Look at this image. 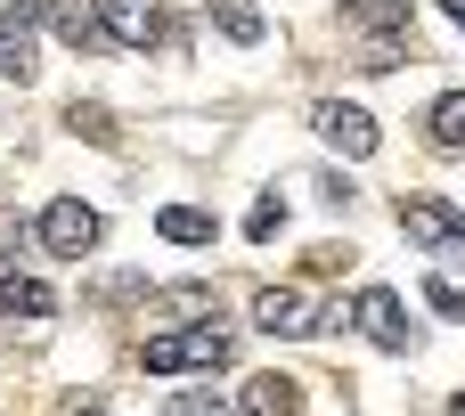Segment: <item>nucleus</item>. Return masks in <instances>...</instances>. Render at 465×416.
<instances>
[{"label": "nucleus", "instance_id": "f257e3e1", "mask_svg": "<svg viewBox=\"0 0 465 416\" xmlns=\"http://www.w3.org/2000/svg\"><path fill=\"white\" fill-rule=\"evenodd\" d=\"M401 229L417 253H433L441 270H465V213L441 196H401Z\"/></svg>", "mask_w": 465, "mask_h": 416}, {"label": "nucleus", "instance_id": "20e7f679", "mask_svg": "<svg viewBox=\"0 0 465 416\" xmlns=\"http://www.w3.org/2000/svg\"><path fill=\"white\" fill-rule=\"evenodd\" d=\"M41 245H49L57 262H82V253L98 245V213H90L82 196H57V204L41 213Z\"/></svg>", "mask_w": 465, "mask_h": 416}, {"label": "nucleus", "instance_id": "6ab92c4d", "mask_svg": "<svg viewBox=\"0 0 465 416\" xmlns=\"http://www.w3.org/2000/svg\"><path fill=\"white\" fill-rule=\"evenodd\" d=\"M172 416H229V409H221L213 392H180V401H172Z\"/></svg>", "mask_w": 465, "mask_h": 416}, {"label": "nucleus", "instance_id": "39448f33", "mask_svg": "<svg viewBox=\"0 0 465 416\" xmlns=\"http://www.w3.org/2000/svg\"><path fill=\"white\" fill-rule=\"evenodd\" d=\"M343 319H360V335H368L376 352H409V319H401V294H392V286H360Z\"/></svg>", "mask_w": 465, "mask_h": 416}, {"label": "nucleus", "instance_id": "4468645a", "mask_svg": "<svg viewBox=\"0 0 465 416\" xmlns=\"http://www.w3.org/2000/svg\"><path fill=\"white\" fill-rule=\"evenodd\" d=\"M343 16H351V25H368V33H401V25L417 16V0H351Z\"/></svg>", "mask_w": 465, "mask_h": 416}, {"label": "nucleus", "instance_id": "6e6552de", "mask_svg": "<svg viewBox=\"0 0 465 416\" xmlns=\"http://www.w3.org/2000/svg\"><path fill=\"white\" fill-rule=\"evenodd\" d=\"M98 33L123 41V49H147V41L163 33V8H155V0H98Z\"/></svg>", "mask_w": 465, "mask_h": 416}, {"label": "nucleus", "instance_id": "f03ea898", "mask_svg": "<svg viewBox=\"0 0 465 416\" xmlns=\"http://www.w3.org/2000/svg\"><path fill=\"white\" fill-rule=\"evenodd\" d=\"M229 352H237V335L229 327H180V335H147V376H180V368H229Z\"/></svg>", "mask_w": 465, "mask_h": 416}, {"label": "nucleus", "instance_id": "aec40b11", "mask_svg": "<svg viewBox=\"0 0 465 416\" xmlns=\"http://www.w3.org/2000/svg\"><path fill=\"white\" fill-rule=\"evenodd\" d=\"M450 16H458V25H465V0H450Z\"/></svg>", "mask_w": 465, "mask_h": 416}, {"label": "nucleus", "instance_id": "7ed1b4c3", "mask_svg": "<svg viewBox=\"0 0 465 416\" xmlns=\"http://www.w3.org/2000/svg\"><path fill=\"white\" fill-rule=\"evenodd\" d=\"M41 16H57V0H16V8H0V74L8 82H33V33H41Z\"/></svg>", "mask_w": 465, "mask_h": 416}, {"label": "nucleus", "instance_id": "f8f14e48", "mask_svg": "<svg viewBox=\"0 0 465 416\" xmlns=\"http://www.w3.org/2000/svg\"><path fill=\"white\" fill-rule=\"evenodd\" d=\"M425 139H433V147H450V155L465 147V90H441V98H433V114H425Z\"/></svg>", "mask_w": 465, "mask_h": 416}, {"label": "nucleus", "instance_id": "dca6fc26", "mask_svg": "<svg viewBox=\"0 0 465 416\" xmlns=\"http://www.w3.org/2000/svg\"><path fill=\"white\" fill-rule=\"evenodd\" d=\"M278 229H286V204H278V196H262V204L245 213V237H253V245H270Z\"/></svg>", "mask_w": 465, "mask_h": 416}, {"label": "nucleus", "instance_id": "423d86ee", "mask_svg": "<svg viewBox=\"0 0 465 416\" xmlns=\"http://www.w3.org/2000/svg\"><path fill=\"white\" fill-rule=\"evenodd\" d=\"M311 123H319V139H327V147H343L351 163H368V155H376V123H368L351 98H319V106H311Z\"/></svg>", "mask_w": 465, "mask_h": 416}, {"label": "nucleus", "instance_id": "9b49d317", "mask_svg": "<svg viewBox=\"0 0 465 416\" xmlns=\"http://www.w3.org/2000/svg\"><path fill=\"white\" fill-rule=\"evenodd\" d=\"M57 311V294L49 286H33V278H8L0 270V327H16V319H49Z\"/></svg>", "mask_w": 465, "mask_h": 416}, {"label": "nucleus", "instance_id": "ddd939ff", "mask_svg": "<svg viewBox=\"0 0 465 416\" xmlns=\"http://www.w3.org/2000/svg\"><path fill=\"white\" fill-rule=\"evenodd\" d=\"M213 25H221V33H229V41H237V49H253V41H262V33H270V25H262V8H253V0H213Z\"/></svg>", "mask_w": 465, "mask_h": 416}, {"label": "nucleus", "instance_id": "9d476101", "mask_svg": "<svg viewBox=\"0 0 465 416\" xmlns=\"http://www.w3.org/2000/svg\"><path fill=\"white\" fill-rule=\"evenodd\" d=\"M155 229H163V245H213V237H221V221H213L204 204H163Z\"/></svg>", "mask_w": 465, "mask_h": 416}, {"label": "nucleus", "instance_id": "a211bd4d", "mask_svg": "<svg viewBox=\"0 0 465 416\" xmlns=\"http://www.w3.org/2000/svg\"><path fill=\"white\" fill-rule=\"evenodd\" d=\"M425 302H433L441 319H465V294L450 286V278H425Z\"/></svg>", "mask_w": 465, "mask_h": 416}, {"label": "nucleus", "instance_id": "2eb2a0df", "mask_svg": "<svg viewBox=\"0 0 465 416\" xmlns=\"http://www.w3.org/2000/svg\"><path fill=\"white\" fill-rule=\"evenodd\" d=\"M57 33H65L74 49H98V41H106V33H98V16H90V8H65V0H57Z\"/></svg>", "mask_w": 465, "mask_h": 416}, {"label": "nucleus", "instance_id": "0eeeda50", "mask_svg": "<svg viewBox=\"0 0 465 416\" xmlns=\"http://www.w3.org/2000/svg\"><path fill=\"white\" fill-rule=\"evenodd\" d=\"M253 327H262V335H278V343H294V335H311V327H319V311H311V294H302V286H262V294H253Z\"/></svg>", "mask_w": 465, "mask_h": 416}, {"label": "nucleus", "instance_id": "f3484780", "mask_svg": "<svg viewBox=\"0 0 465 416\" xmlns=\"http://www.w3.org/2000/svg\"><path fill=\"white\" fill-rule=\"evenodd\" d=\"M65 123H74V131H82V139H98V147H106V139H114V123H106V106H74V114H65Z\"/></svg>", "mask_w": 465, "mask_h": 416}, {"label": "nucleus", "instance_id": "1a4fd4ad", "mask_svg": "<svg viewBox=\"0 0 465 416\" xmlns=\"http://www.w3.org/2000/svg\"><path fill=\"white\" fill-rule=\"evenodd\" d=\"M237 416H302V384L270 368V376H253V384H245V401H237Z\"/></svg>", "mask_w": 465, "mask_h": 416}]
</instances>
